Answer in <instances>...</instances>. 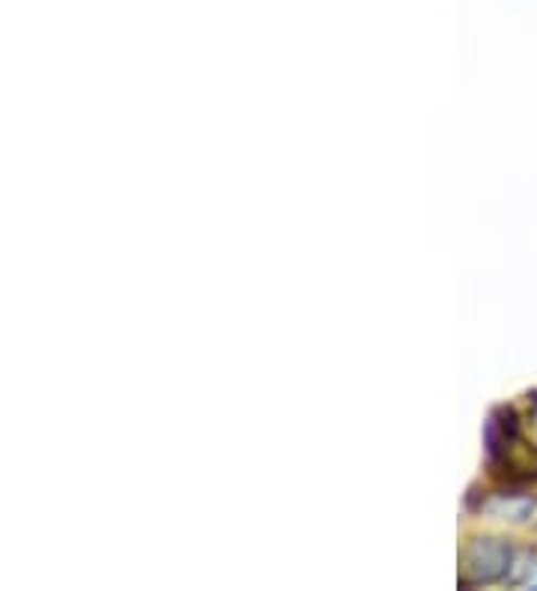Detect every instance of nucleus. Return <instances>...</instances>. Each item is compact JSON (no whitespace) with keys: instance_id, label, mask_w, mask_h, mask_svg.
I'll list each match as a JSON object with an SVG mask.
<instances>
[{"instance_id":"20e7f679","label":"nucleus","mask_w":537,"mask_h":591,"mask_svg":"<svg viewBox=\"0 0 537 591\" xmlns=\"http://www.w3.org/2000/svg\"><path fill=\"white\" fill-rule=\"evenodd\" d=\"M528 403H532V419H535V424H537V395H532V398H528Z\"/></svg>"},{"instance_id":"39448f33","label":"nucleus","mask_w":537,"mask_h":591,"mask_svg":"<svg viewBox=\"0 0 537 591\" xmlns=\"http://www.w3.org/2000/svg\"><path fill=\"white\" fill-rule=\"evenodd\" d=\"M535 586H537V582H535Z\"/></svg>"},{"instance_id":"f257e3e1","label":"nucleus","mask_w":537,"mask_h":591,"mask_svg":"<svg viewBox=\"0 0 537 591\" xmlns=\"http://www.w3.org/2000/svg\"><path fill=\"white\" fill-rule=\"evenodd\" d=\"M489 460L501 475L513 481H537V448L528 446L520 427V415L508 407L493 412L487 427Z\"/></svg>"},{"instance_id":"7ed1b4c3","label":"nucleus","mask_w":537,"mask_h":591,"mask_svg":"<svg viewBox=\"0 0 537 591\" xmlns=\"http://www.w3.org/2000/svg\"><path fill=\"white\" fill-rule=\"evenodd\" d=\"M487 514L493 519H508V523H525L535 514V499L520 493H499L489 499Z\"/></svg>"},{"instance_id":"f03ea898","label":"nucleus","mask_w":537,"mask_h":591,"mask_svg":"<svg viewBox=\"0 0 537 591\" xmlns=\"http://www.w3.org/2000/svg\"><path fill=\"white\" fill-rule=\"evenodd\" d=\"M513 555H516V547L508 538H493V535L469 538L460 550V586L477 589V586L504 582L511 574Z\"/></svg>"}]
</instances>
